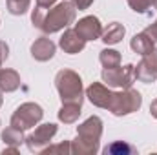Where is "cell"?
I'll return each mask as SVG.
<instances>
[{"mask_svg": "<svg viewBox=\"0 0 157 155\" xmlns=\"http://www.w3.org/2000/svg\"><path fill=\"white\" fill-rule=\"evenodd\" d=\"M42 117H44V110H42L40 104H37V102H24V104H20L15 110V113L11 115L9 124L13 128H18V130L26 131V130L37 126L42 120Z\"/></svg>", "mask_w": 157, "mask_h": 155, "instance_id": "5", "label": "cell"}, {"mask_svg": "<svg viewBox=\"0 0 157 155\" xmlns=\"http://www.w3.org/2000/svg\"><path fill=\"white\" fill-rule=\"evenodd\" d=\"M150 115L157 119V99L155 100H152V104H150Z\"/></svg>", "mask_w": 157, "mask_h": 155, "instance_id": "27", "label": "cell"}, {"mask_svg": "<svg viewBox=\"0 0 157 155\" xmlns=\"http://www.w3.org/2000/svg\"><path fill=\"white\" fill-rule=\"evenodd\" d=\"M130 47L133 49V53L144 57V55H148V53H152V51L155 49V42L143 31V33L133 35V39L130 40Z\"/></svg>", "mask_w": 157, "mask_h": 155, "instance_id": "14", "label": "cell"}, {"mask_svg": "<svg viewBox=\"0 0 157 155\" xmlns=\"http://www.w3.org/2000/svg\"><path fill=\"white\" fill-rule=\"evenodd\" d=\"M55 51H57V46L51 39H48L46 35L39 37L31 44V57L39 62H48L55 57Z\"/></svg>", "mask_w": 157, "mask_h": 155, "instance_id": "11", "label": "cell"}, {"mask_svg": "<svg viewBox=\"0 0 157 155\" xmlns=\"http://www.w3.org/2000/svg\"><path fill=\"white\" fill-rule=\"evenodd\" d=\"M71 2L75 4V7H77L78 11H86V9H88L95 0H71Z\"/></svg>", "mask_w": 157, "mask_h": 155, "instance_id": "24", "label": "cell"}, {"mask_svg": "<svg viewBox=\"0 0 157 155\" xmlns=\"http://www.w3.org/2000/svg\"><path fill=\"white\" fill-rule=\"evenodd\" d=\"M106 155H130L133 153L135 150L128 144V142H122V141H115V142H112L110 146H106L104 150H102Z\"/></svg>", "mask_w": 157, "mask_h": 155, "instance_id": "19", "label": "cell"}, {"mask_svg": "<svg viewBox=\"0 0 157 155\" xmlns=\"http://www.w3.org/2000/svg\"><path fill=\"white\" fill-rule=\"evenodd\" d=\"M102 135L101 117L91 115L77 126V139L71 141V153L75 155H95L99 152V141Z\"/></svg>", "mask_w": 157, "mask_h": 155, "instance_id": "2", "label": "cell"}, {"mask_svg": "<svg viewBox=\"0 0 157 155\" xmlns=\"http://www.w3.org/2000/svg\"><path fill=\"white\" fill-rule=\"evenodd\" d=\"M144 33H146L150 39L154 40V42H157V20L154 22V24H150V26L144 29Z\"/></svg>", "mask_w": 157, "mask_h": 155, "instance_id": "25", "label": "cell"}, {"mask_svg": "<svg viewBox=\"0 0 157 155\" xmlns=\"http://www.w3.org/2000/svg\"><path fill=\"white\" fill-rule=\"evenodd\" d=\"M42 153L46 155H68L71 153V142H68V141H62V142H59V144H49L46 150H42Z\"/></svg>", "mask_w": 157, "mask_h": 155, "instance_id": "21", "label": "cell"}, {"mask_svg": "<svg viewBox=\"0 0 157 155\" xmlns=\"http://www.w3.org/2000/svg\"><path fill=\"white\" fill-rule=\"evenodd\" d=\"M126 2H128L130 9L135 11V13H139V15L146 13L152 7V4H154V0H126Z\"/></svg>", "mask_w": 157, "mask_h": 155, "instance_id": "22", "label": "cell"}, {"mask_svg": "<svg viewBox=\"0 0 157 155\" xmlns=\"http://www.w3.org/2000/svg\"><path fill=\"white\" fill-rule=\"evenodd\" d=\"M124 35H126L124 26H122L121 22H112V24H108V28L102 29L101 40H102L106 46H115V44H119L121 40L124 39Z\"/></svg>", "mask_w": 157, "mask_h": 155, "instance_id": "15", "label": "cell"}, {"mask_svg": "<svg viewBox=\"0 0 157 155\" xmlns=\"http://www.w3.org/2000/svg\"><path fill=\"white\" fill-rule=\"evenodd\" d=\"M84 93H86L88 100H90L93 106L104 108V110H108V104H110L112 95H113V91L110 89V86H106V84H102V82H91V84L86 88Z\"/></svg>", "mask_w": 157, "mask_h": 155, "instance_id": "10", "label": "cell"}, {"mask_svg": "<svg viewBox=\"0 0 157 155\" xmlns=\"http://www.w3.org/2000/svg\"><path fill=\"white\" fill-rule=\"evenodd\" d=\"M55 88L59 91V97L62 104L73 102L82 104L84 102V88H82V78L78 77L73 70H60L55 75Z\"/></svg>", "mask_w": 157, "mask_h": 155, "instance_id": "3", "label": "cell"}, {"mask_svg": "<svg viewBox=\"0 0 157 155\" xmlns=\"http://www.w3.org/2000/svg\"><path fill=\"white\" fill-rule=\"evenodd\" d=\"M2 141L6 146H20L26 142V135H24V130H18V128H13L9 124V128H6L2 131Z\"/></svg>", "mask_w": 157, "mask_h": 155, "instance_id": "17", "label": "cell"}, {"mask_svg": "<svg viewBox=\"0 0 157 155\" xmlns=\"http://www.w3.org/2000/svg\"><path fill=\"white\" fill-rule=\"evenodd\" d=\"M57 130H59V128H57V124H53V122H46V124L37 126L35 131L26 137V144H28L29 152H33V153H42V150H46V148L51 144L53 137L57 135Z\"/></svg>", "mask_w": 157, "mask_h": 155, "instance_id": "7", "label": "cell"}, {"mask_svg": "<svg viewBox=\"0 0 157 155\" xmlns=\"http://www.w3.org/2000/svg\"><path fill=\"white\" fill-rule=\"evenodd\" d=\"M59 46H60V49H62L64 53H68V55H77V53H80V51L84 49L86 40L80 39L75 29H66V31L62 33L60 40H59Z\"/></svg>", "mask_w": 157, "mask_h": 155, "instance_id": "12", "label": "cell"}, {"mask_svg": "<svg viewBox=\"0 0 157 155\" xmlns=\"http://www.w3.org/2000/svg\"><path fill=\"white\" fill-rule=\"evenodd\" d=\"M135 78L139 82L150 84L157 80V47L143 57V60L135 66Z\"/></svg>", "mask_w": 157, "mask_h": 155, "instance_id": "8", "label": "cell"}, {"mask_svg": "<svg viewBox=\"0 0 157 155\" xmlns=\"http://www.w3.org/2000/svg\"><path fill=\"white\" fill-rule=\"evenodd\" d=\"M75 17H77V7L71 0H62L49 9L35 6V9L31 11L33 26L46 35H53L66 29L70 24L75 22Z\"/></svg>", "mask_w": 157, "mask_h": 155, "instance_id": "1", "label": "cell"}, {"mask_svg": "<svg viewBox=\"0 0 157 155\" xmlns=\"http://www.w3.org/2000/svg\"><path fill=\"white\" fill-rule=\"evenodd\" d=\"M7 59H9V46H7L4 40H0V66H2Z\"/></svg>", "mask_w": 157, "mask_h": 155, "instance_id": "23", "label": "cell"}, {"mask_svg": "<svg viewBox=\"0 0 157 155\" xmlns=\"http://www.w3.org/2000/svg\"><path fill=\"white\" fill-rule=\"evenodd\" d=\"M143 106V97L137 89H122V91H113L112 100L108 104V112H112L115 117H124L137 112Z\"/></svg>", "mask_w": 157, "mask_h": 155, "instance_id": "4", "label": "cell"}, {"mask_svg": "<svg viewBox=\"0 0 157 155\" xmlns=\"http://www.w3.org/2000/svg\"><path fill=\"white\" fill-rule=\"evenodd\" d=\"M20 88V75L15 70L0 68V89L4 93H13Z\"/></svg>", "mask_w": 157, "mask_h": 155, "instance_id": "13", "label": "cell"}, {"mask_svg": "<svg viewBox=\"0 0 157 155\" xmlns=\"http://www.w3.org/2000/svg\"><path fill=\"white\" fill-rule=\"evenodd\" d=\"M154 7H155V11H157V0H154V4H152Z\"/></svg>", "mask_w": 157, "mask_h": 155, "instance_id": "29", "label": "cell"}, {"mask_svg": "<svg viewBox=\"0 0 157 155\" xmlns=\"http://www.w3.org/2000/svg\"><path fill=\"white\" fill-rule=\"evenodd\" d=\"M57 4V0H37V6L39 7H44V9H49Z\"/></svg>", "mask_w": 157, "mask_h": 155, "instance_id": "26", "label": "cell"}, {"mask_svg": "<svg viewBox=\"0 0 157 155\" xmlns=\"http://www.w3.org/2000/svg\"><path fill=\"white\" fill-rule=\"evenodd\" d=\"M99 60H101L102 68H115V66H121V53L117 49L104 47L99 55Z\"/></svg>", "mask_w": 157, "mask_h": 155, "instance_id": "18", "label": "cell"}, {"mask_svg": "<svg viewBox=\"0 0 157 155\" xmlns=\"http://www.w3.org/2000/svg\"><path fill=\"white\" fill-rule=\"evenodd\" d=\"M102 82L110 88H121V89H128L133 86L135 78V66L133 64H126V66H115V68H104L102 73Z\"/></svg>", "mask_w": 157, "mask_h": 155, "instance_id": "6", "label": "cell"}, {"mask_svg": "<svg viewBox=\"0 0 157 155\" xmlns=\"http://www.w3.org/2000/svg\"><path fill=\"white\" fill-rule=\"evenodd\" d=\"M2 104H4V91L0 89V108H2Z\"/></svg>", "mask_w": 157, "mask_h": 155, "instance_id": "28", "label": "cell"}, {"mask_svg": "<svg viewBox=\"0 0 157 155\" xmlns=\"http://www.w3.org/2000/svg\"><path fill=\"white\" fill-rule=\"evenodd\" d=\"M82 113V104H73V102H66L62 104V108L59 110V120L64 124H75L78 117Z\"/></svg>", "mask_w": 157, "mask_h": 155, "instance_id": "16", "label": "cell"}, {"mask_svg": "<svg viewBox=\"0 0 157 155\" xmlns=\"http://www.w3.org/2000/svg\"><path fill=\"white\" fill-rule=\"evenodd\" d=\"M75 31L78 33V37L82 40H97L101 39V35H102V24H101V20L95 17V15H88V17H84V18H80L77 24H75V28H73Z\"/></svg>", "mask_w": 157, "mask_h": 155, "instance_id": "9", "label": "cell"}, {"mask_svg": "<svg viewBox=\"0 0 157 155\" xmlns=\"http://www.w3.org/2000/svg\"><path fill=\"white\" fill-rule=\"evenodd\" d=\"M31 0H7V11L11 15H24L28 13Z\"/></svg>", "mask_w": 157, "mask_h": 155, "instance_id": "20", "label": "cell"}]
</instances>
